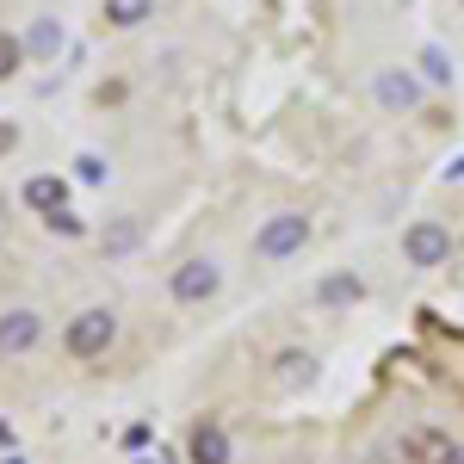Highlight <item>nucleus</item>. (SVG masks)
I'll return each mask as SVG.
<instances>
[{
    "instance_id": "nucleus-23",
    "label": "nucleus",
    "mask_w": 464,
    "mask_h": 464,
    "mask_svg": "<svg viewBox=\"0 0 464 464\" xmlns=\"http://www.w3.org/2000/svg\"><path fill=\"white\" fill-rule=\"evenodd\" d=\"M459 6H464V0H459Z\"/></svg>"
},
{
    "instance_id": "nucleus-15",
    "label": "nucleus",
    "mask_w": 464,
    "mask_h": 464,
    "mask_svg": "<svg viewBox=\"0 0 464 464\" xmlns=\"http://www.w3.org/2000/svg\"><path fill=\"white\" fill-rule=\"evenodd\" d=\"M19 69H25V37L0 32V81H13Z\"/></svg>"
},
{
    "instance_id": "nucleus-14",
    "label": "nucleus",
    "mask_w": 464,
    "mask_h": 464,
    "mask_svg": "<svg viewBox=\"0 0 464 464\" xmlns=\"http://www.w3.org/2000/svg\"><path fill=\"white\" fill-rule=\"evenodd\" d=\"M421 74H428L433 87H452V56H446L440 44H428V50H421Z\"/></svg>"
},
{
    "instance_id": "nucleus-1",
    "label": "nucleus",
    "mask_w": 464,
    "mask_h": 464,
    "mask_svg": "<svg viewBox=\"0 0 464 464\" xmlns=\"http://www.w3.org/2000/svg\"><path fill=\"white\" fill-rule=\"evenodd\" d=\"M111 341H118V316H111L106 304L74 310L69 328H63V353H69V359H106Z\"/></svg>"
},
{
    "instance_id": "nucleus-13",
    "label": "nucleus",
    "mask_w": 464,
    "mask_h": 464,
    "mask_svg": "<svg viewBox=\"0 0 464 464\" xmlns=\"http://www.w3.org/2000/svg\"><path fill=\"white\" fill-rule=\"evenodd\" d=\"M143 19H155V0H106V25H118V32H130Z\"/></svg>"
},
{
    "instance_id": "nucleus-6",
    "label": "nucleus",
    "mask_w": 464,
    "mask_h": 464,
    "mask_svg": "<svg viewBox=\"0 0 464 464\" xmlns=\"http://www.w3.org/2000/svg\"><path fill=\"white\" fill-rule=\"evenodd\" d=\"M459 459V446H452V433H440V428H409L402 433V464H452Z\"/></svg>"
},
{
    "instance_id": "nucleus-7",
    "label": "nucleus",
    "mask_w": 464,
    "mask_h": 464,
    "mask_svg": "<svg viewBox=\"0 0 464 464\" xmlns=\"http://www.w3.org/2000/svg\"><path fill=\"white\" fill-rule=\"evenodd\" d=\"M37 341H44V316H37V310L19 304V310L0 316V353H32Z\"/></svg>"
},
{
    "instance_id": "nucleus-19",
    "label": "nucleus",
    "mask_w": 464,
    "mask_h": 464,
    "mask_svg": "<svg viewBox=\"0 0 464 464\" xmlns=\"http://www.w3.org/2000/svg\"><path fill=\"white\" fill-rule=\"evenodd\" d=\"M13 143H19V130H13V124H0V155H6Z\"/></svg>"
},
{
    "instance_id": "nucleus-18",
    "label": "nucleus",
    "mask_w": 464,
    "mask_h": 464,
    "mask_svg": "<svg viewBox=\"0 0 464 464\" xmlns=\"http://www.w3.org/2000/svg\"><path fill=\"white\" fill-rule=\"evenodd\" d=\"M50 229H63V236H81V217H69V211H56V217H50Z\"/></svg>"
},
{
    "instance_id": "nucleus-3",
    "label": "nucleus",
    "mask_w": 464,
    "mask_h": 464,
    "mask_svg": "<svg viewBox=\"0 0 464 464\" xmlns=\"http://www.w3.org/2000/svg\"><path fill=\"white\" fill-rule=\"evenodd\" d=\"M402 260L421 266V273L446 266V260H452V229H446L440 217H415V223L402 229Z\"/></svg>"
},
{
    "instance_id": "nucleus-22",
    "label": "nucleus",
    "mask_w": 464,
    "mask_h": 464,
    "mask_svg": "<svg viewBox=\"0 0 464 464\" xmlns=\"http://www.w3.org/2000/svg\"><path fill=\"white\" fill-rule=\"evenodd\" d=\"M452 464H464V446H459V459H452Z\"/></svg>"
},
{
    "instance_id": "nucleus-9",
    "label": "nucleus",
    "mask_w": 464,
    "mask_h": 464,
    "mask_svg": "<svg viewBox=\"0 0 464 464\" xmlns=\"http://www.w3.org/2000/svg\"><path fill=\"white\" fill-rule=\"evenodd\" d=\"M137 242H143V223H137V217H111L106 229H100V248H106L111 260H124V254H137Z\"/></svg>"
},
{
    "instance_id": "nucleus-2",
    "label": "nucleus",
    "mask_w": 464,
    "mask_h": 464,
    "mask_svg": "<svg viewBox=\"0 0 464 464\" xmlns=\"http://www.w3.org/2000/svg\"><path fill=\"white\" fill-rule=\"evenodd\" d=\"M304 242H310V217L304 211H273L260 229H254V260H291V254H304Z\"/></svg>"
},
{
    "instance_id": "nucleus-11",
    "label": "nucleus",
    "mask_w": 464,
    "mask_h": 464,
    "mask_svg": "<svg viewBox=\"0 0 464 464\" xmlns=\"http://www.w3.org/2000/svg\"><path fill=\"white\" fill-rule=\"evenodd\" d=\"M63 50V25H56V13H37L32 32H25V56H37V63H50Z\"/></svg>"
},
{
    "instance_id": "nucleus-20",
    "label": "nucleus",
    "mask_w": 464,
    "mask_h": 464,
    "mask_svg": "<svg viewBox=\"0 0 464 464\" xmlns=\"http://www.w3.org/2000/svg\"><path fill=\"white\" fill-rule=\"evenodd\" d=\"M446 179H464V155H459V161H452V168H446Z\"/></svg>"
},
{
    "instance_id": "nucleus-17",
    "label": "nucleus",
    "mask_w": 464,
    "mask_h": 464,
    "mask_svg": "<svg viewBox=\"0 0 464 464\" xmlns=\"http://www.w3.org/2000/svg\"><path fill=\"white\" fill-rule=\"evenodd\" d=\"M74 174L87 179V186H100V179H106V161H100V155H81V161H74Z\"/></svg>"
},
{
    "instance_id": "nucleus-21",
    "label": "nucleus",
    "mask_w": 464,
    "mask_h": 464,
    "mask_svg": "<svg viewBox=\"0 0 464 464\" xmlns=\"http://www.w3.org/2000/svg\"><path fill=\"white\" fill-rule=\"evenodd\" d=\"M143 464H168V459H161V452H155V459H143Z\"/></svg>"
},
{
    "instance_id": "nucleus-16",
    "label": "nucleus",
    "mask_w": 464,
    "mask_h": 464,
    "mask_svg": "<svg viewBox=\"0 0 464 464\" xmlns=\"http://www.w3.org/2000/svg\"><path fill=\"white\" fill-rule=\"evenodd\" d=\"M310 372H316L310 353H279V378H285V384H310Z\"/></svg>"
},
{
    "instance_id": "nucleus-4",
    "label": "nucleus",
    "mask_w": 464,
    "mask_h": 464,
    "mask_svg": "<svg viewBox=\"0 0 464 464\" xmlns=\"http://www.w3.org/2000/svg\"><path fill=\"white\" fill-rule=\"evenodd\" d=\"M168 291H174V304H211L217 291H223V266H217L211 254H192V260L174 266Z\"/></svg>"
},
{
    "instance_id": "nucleus-8",
    "label": "nucleus",
    "mask_w": 464,
    "mask_h": 464,
    "mask_svg": "<svg viewBox=\"0 0 464 464\" xmlns=\"http://www.w3.org/2000/svg\"><path fill=\"white\" fill-rule=\"evenodd\" d=\"M359 297H365V279H359V273H328V279L316 285L322 310H341V304H359Z\"/></svg>"
},
{
    "instance_id": "nucleus-5",
    "label": "nucleus",
    "mask_w": 464,
    "mask_h": 464,
    "mask_svg": "<svg viewBox=\"0 0 464 464\" xmlns=\"http://www.w3.org/2000/svg\"><path fill=\"white\" fill-rule=\"evenodd\" d=\"M372 93H378V106H384V111H415L421 100H428V87H421L409 69H378Z\"/></svg>"
},
{
    "instance_id": "nucleus-12",
    "label": "nucleus",
    "mask_w": 464,
    "mask_h": 464,
    "mask_svg": "<svg viewBox=\"0 0 464 464\" xmlns=\"http://www.w3.org/2000/svg\"><path fill=\"white\" fill-rule=\"evenodd\" d=\"M63 198H69V186H63L56 174H32V179H25V205H32V211L56 217V211H63Z\"/></svg>"
},
{
    "instance_id": "nucleus-10",
    "label": "nucleus",
    "mask_w": 464,
    "mask_h": 464,
    "mask_svg": "<svg viewBox=\"0 0 464 464\" xmlns=\"http://www.w3.org/2000/svg\"><path fill=\"white\" fill-rule=\"evenodd\" d=\"M192 464H229V433L217 428V421L192 428Z\"/></svg>"
}]
</instances>
